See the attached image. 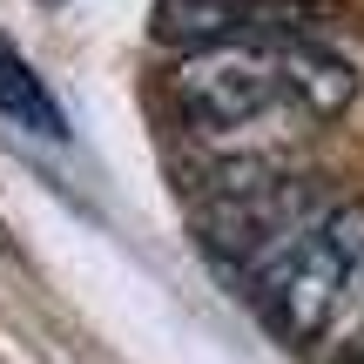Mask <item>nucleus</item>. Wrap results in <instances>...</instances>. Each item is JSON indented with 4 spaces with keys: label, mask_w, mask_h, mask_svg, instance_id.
Segmentation results:
<instances>
[{
    "label": "nucleus",
    "mask_w": 364,
    "mask_h": 364,
    "mask_svg": "<svg viewBox=\"0 0 364 364\" xmlns=\"http://www.w3.org/2000/svg\"><path fill=\"white\" fill-rule=\"evenodd\" d=\"M284 75H290V102L311 122H331L358 102V68L311 34H284Z\"/></svg>",
    "instance_id": "20e7f679"
},
{
    "label": "nucleus",
    "mask_w": 364,
    "mask_h": 364,
    "mask_svg": "<svg viewBox=\"0 0 364 364\" xmlns=\"http://www.w3.org/2000/svg\"><path fill=\"white\" fill-rule=\"evenodd\" d=\"M0 115L21 122V129H34V135H48V142H61V135H68L61 102L48 95V81L34 75V61H27L7 34H0Z\"/></svg>",
    "instance_id": "39448f33"
},
{
    "label": "nucleus",
    "mask_w": 364,
    "mask_h": 364,
    "mask_svg": "<svg viewBox=\"0 0 364 364\" xmlns=\"http://www.w3.org/2000/svg\"><path fill=\"white\" fill-rule=\"evenodd\" d=\"M169 95L196 135H243L277 108H297L290 102V75H284V27L189 48L176 61Z\"/></svg>",
    "instance_id": "f03ea898"
},
{
    "label": "nucleus",
    "mask_w": 364,
    "mask_h": 364,
    "mask_svg": "<svg viewBox=\"0 0 364 364\" xmlns=\"http://www.w3.org/2000/svg\"><path fill=\"white\" fill-rule=\"evenodd\" d=\"M338 364H364V338H358V344H344V351H338Z\"/></svg>",
    "instance_id": "423d86ee"
},
{
    "label": "nucleus",
    "mask_w": 364,
    "mask_h": 364,
    "mask_svg": "<svg viewBox=\"0 0 364 364\" xmlns=\"http://www.w3.org/2000/svg\"><path fill=\"white\" fill-rule=\"evenodd\" d=\"M263 317L304 351H344L364 338V203H324L257 277Z\"/></svg>",
    "instance_id": "f257e3e1"
},
{
    "label": "nucleus",
    "mask_w": 364,
    "mask_h": 364,
    "mask_svg": "<svg viewBox=\"0 0 364 364\" xmlns=\"http://www.w3.org/2000/svg\"><path fill=\"white\" fill-rule=\"evenodd\" d=\"M324 203H338V196L317 189L311 176H277V169L243 162L230 182H216V196L203 209V236L216 257H230V270L257 277Z\"/></svg>",
    "instance_id": "7ed1b4c3"
}]
</instances>
